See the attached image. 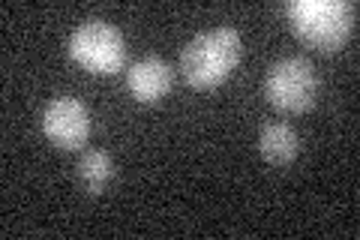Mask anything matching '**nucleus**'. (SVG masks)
Returning <instances> with one entry per match:
<instances>
[{
  "instance_id": "7",
  "label": "nucleus",
  "mask_w": 360,
  "mask_h": 240,
  "mask_svg": "<svg viewBox=\"0 0 360 240\" xmlns=\"http://www.w3.org/2000/svg\"><path fill=\"white\" fill-rule=\"evenodd\" d=\"M297 147H300V139L288 123L274 120V123H264L262 132H258V151H262V156L274 165L291 163V159L297 156Z\"/></svg>"
},
{
  "instance_id": "1",
  "label": "nucleus",
  "mask_w": 360,
  "mask_h": 240,
  "mask_svg": "<svg viewBox=\"0 0 360 240\" xmlns=\"http://www.w3.org/2000/svg\"><path fill=\"white\" fill-rule=\"evenodd\" d=\"M240 51H243V42L234 27L205 30L180 54V72H184L189 84L213 87L234 72V66L240 63Z\"/></svg>"
},
{
  "instance_id": "5",
  "label": "nucleus",
  "mask_w": 360,
  "mask_h": 240,
  "mask_svg": "<svg viewBox=\"0 0 360 240\" xmlns=\"http://www.w3.org/2000/svg\"><path fill=\"white\" fill-rule=\"evenodd\" d=\"M42 130L54 144L72 151L90 139V111L72 96H58L42 111Z\"/></svg>"
},
{
  "instance_id": "4",
  "label": "nucleus",
  "mask_w": 360,
  "mask_h": 240,
  "mask_svg": "<svg viewBox=\"0 0 360 240\" xmlns=\"http://www.w3.org/2000/svg\"><path fill=\"white\" fill-rule=\"evenodd\" d=\"M264 96L283 111H303L319 96L315 66L303 57H283L264 75Z\"/></svg>"
},
{
  "instance_id": "8",
  "label": "nucleus",
  "mask_w": 360,
  "mask_h": 240,
  "mask_svg": "<svg viewBox=\"0 0 360 240\" xmlns=\"http://www.w3.org/2000/svg\"><path fill=\"white\" fill-rule=\"evenodd\" d=\"M117 168L115 159H111L105 151H87L82 159H78V184L84 187V192L90 196H103V192L111 187Z\"/></svg>"
},
{
  "instance_id": "2",
  "label": "nucleus",
  "mask_w": 360,
  "mask_h": 240,
  "mask_svg": "<svg viewBox=\"0 0 360 240\" xmlns=\"http://www.w3.org/2000/svg\"><path fill=\"white\" fill-rule=\"evenodd\" d=\"M285 13L300 37L321 51L340 49L357 21V6L352 0H291Z\"/></svg>"
},
{
  "instance_id": "6",
  "label": "nucleus",
  "mask_w": 360,
  "mask_h": 240,
  "mask_svg": "<svg viewBox=\"0 0 360 240\" xmlns=\"http://www.w3.org/2000/svg\"><path fill=\"white\" fill-rule=\"evenodd\" d=\"M172 82H174V70L156 54L139 57V61L129 66V75H127V84L132 90V96L141 99V102L162 99L168 90H172Z\"/></svg>"
},
{
  "instance_id": "3",
  "label": "nucleus",
  "mask_w": 360,
  "mask_h": 240,
  "mask_svg": "<svg viewBox=\"0 0 360 240\" xmlns=\"http://www.w3.org/2000/svg\"><path fill=\"white\" fill-rule=\"evenodd\" d=\"M70 54L90 72L111 75L127 61V42H123V33L115 25H108L103 18H87L72 30Z\"/></svg>"
}]
</instances>
